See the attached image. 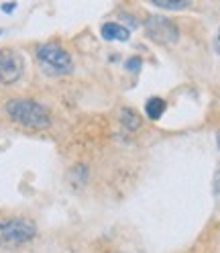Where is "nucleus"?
Masks as SVG:
<instances>
[{
    "mask_svg": "<svg viewBox=\"0 0 220 253\" xmlns=\"http://www.w3.org/2000/svg\"><path fill=\"white\" fill-rule=\"evenodd\" d=\"M218 149H220V133H218Z\"/></svg>",
    "mask_w": 220,
    "mask_h": 253,
    "instance_id": "ddd939ff",
    "label": "nucleus"
},
{
    "mask_svg": "<svg viewBox=\"0 0 220 253\" xmlns=\"http://www.w3.org/2000/svg\"><path fill=\"white\" fill-rule=\"evenodd\" d=\"M35 59L39 63V68L47 76H68L73 70V61L68 49H64L59 43H43L35 49Z\"/></svg>",
    "mask_w": 220,
    "mask_h": 253,
    "instance_id": "f03ea898",
    "label": "nucleus"
},
{
    "mask_svg": "<svg viewBox=\"0 0 220 253\" xmlns=\"http://www.w3.org/2000/svg\"><path fill=\"white\" fill-rule=\"evenodd\" d=\"M0 8H2V12L10 14V12H14V10H17V2H4V4L0 6Z\"/></svg>",
    "mask_w": 220,
    "mask_h": 253,
    "instance_id": "9b49d317",
    "label": "nucleus"
},
{
    "mask_svg": "<svg viewBox=\"0 0 220 253\" xmlns=\"http://www.w3.org/2000/svg\"><path fill=\"white\" fill-rule=\"evenodd\" d=\"M214 49H216V53L220 55V27H218V33H216V37H214Z\"/></svg>",
    "mask_w": 220,
    "mask_h": 253,
    "instance_id": "f8f14e48",
    "label": "nucleus"
},
{
    "mask_svg": "<svg viewBox=\"0 0 220 253\" xmlns=\"http://www.w3.org/2000/svg\"><path fill=\"white\" fill-rule=\"evenodd\" d=\"M120 123L124 126V131L135 133V131H139V126H141V117L135 113L133 108H122L120 110Z\"/></svg>",
    "mask_w": 220,
    "mask_h": 253,
    "instance_id": "0eeeda50",
    "label": "nucleus"
},
{
    "mask_svg": "<svg viewBox=\"0 0 220 253\" xmlns=\"http://www.w3.org/2000/svg\"><path fill=\"white\" fill-rule=\"evenodd\" d=\"M149 2L155 4L157 8L174 10V12H180V10H185L192 6V0H149Z\"/></svg>",
    "mask_w": 220,
    "mask_h": 253,
    "instance_id": "6e6552de",
    "label": "nucleus"
},
{
    "mask_svg": "<svg viewBox=\"0 0 220 253\" xmlns=\"http://www.w3.org/2000/svg\"><path fill=\"white\" fill-rule=\"evenodd\" d=\"M145 33L157 45H174L180 39L178 25L171 21V19L157 17V14H151V17H147V21H145Z\"/></svg>",
    "mask_w": 220,
    "mask_h": 253,
    "instance_id": "20e7f679",
    "label": "nucleus"
},
{
    "mask_svg": "<svg viewBox=\"0 0 220 253\" xmlns=\"http://www.w3.org/2000/svg\"><path fill=\"white\" fill-rule=\"evenodd\" d=\"M4 113L23 129L45 131L51 126V113L33 98H10L4 104Z\"/></svg>",
    "mask_w": 220,
    "mask_h": 253,
    "instance_id": "f257e3e1",
    "label": "nucleus"
},
{
    "mask_svg": "<svg viewBox=\"0 0 220 253\" xmlns=\"http://www.w3.org/2000/svg\"><path fill=\"white\" fill-rule=\"evenodd\" d=\"M37 227L29 218H6L0 220V247H21L35 239Z\"/></svg>",
    "mask_w": 220,
    "mask_h": 253,
    "instance_id": "7ed1b4c3",
    "label": "nucleus"
},
{
    "mask_svg": "<svg viewBox=\"0 0 220 253\" xmlns=\"http://www.w3.org/2000/svg\"><path fill=\"white\" fill-rule=\"evenodd\" d=\"M165 108H167V104H165V100L163 98H149L147 100V104H145V115L151 119V121H157L163 113H165Z\"/></svg>",
    "mask_w": 220,
    "mask_h": 253,
    "instance_id": "1a4fd4ad",
    "label": "nucleus"
},
{
    "mask_svg": "<svg viewBox=\"0 0 220 253\" xmlns=\"http://www.w3.org/2000/svg\"><path fill=\"white\" fill-rule=\"evenodd\" d=\"M25 76V59L17 49L4 47L0 49V84L12 86L23 80Z\"/></svg>",
    "mask_w": 220,
    "mask_h": 253,
    "instance_id": "39448f33",
    "label": "nucleus"
},
{
    "mask_svg": "<svg viewBox=\"0 0 220 253\" xmlns=\"http://www.w3.org/2000/svg\"><path fill=\"white\" fill-rule=\"evenodd\" d=\"M127 70H129V72H139V70H141V59H139V57H131V59L127 61Z\"/></svg>",
    "mask_w": 220,
    "mask_h": 253,
    "instance_id": "9d476101",
    "label": "nucleus"
},
{
    "mask_svg": "<svg viewBox=\"0 0 220 253\" xmlns=\"http://www.w3.org/2000/svg\"><path fill=\"white\" fill-rule=\"evenodd\" d=\"M100 35L104 41H129L131 31L118 23H104L100 29Z\"/></svg>",
    "mask_w": 220,
    "mask_h": 253,
    "instance_id": "423d86ee",
    "label": "nucleus"
},
{
    "mask_svg": "<svg viewBox=\"0 0 220 253\" xmlns=\"http://www.w3.org/2000/svg\"><path fill=\"white\" fill-rule=\"evenodd\" d=\"M2 33H4V31H2V29H0V35H2Z\"/></svg>",
    "mask_w": 220,
    "mask_h": 253,
    "instance_id": "4468645a",
    "label": "nucleus"
}]
</instances>
